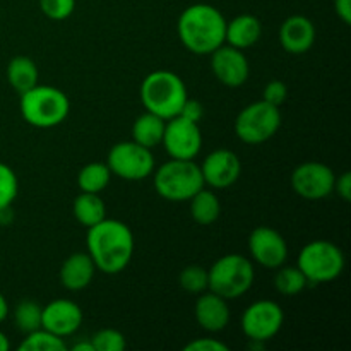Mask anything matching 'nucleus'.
<instances>
[{
	"mask_svg": "<svg viewBox=\"0 0 351 351\" xmlns=\"http://www.w3.org/2000/svg\"><path fill=\"white\" fill-rule=\"evenodd\" d=\"M86 245L96 269L105 274L122 273L134 256L132 232L119 219L105 218L88 228Z\"/></svg>",
	"mask_w": 351,
	"mask_h": 351,
	"instance_id": "f257e3e1",
	"label": "nucleus"
},
{
	"mask_svg": "<svg viewBox=\"0 0 351 351\" xmlns=\"http://www.w3.org/2000/svg\"><path fill=\"white\" fill-rule=\"evenodd\" d=\"M178 38L189 51L211 55L225 43L226 19L209 3H194L180 14L177 23Z\"/></svg>",
	"mask_w": 351,
	"mask_h": 351,
	"instance_id": "f03ea898",
	"label": "nucleus"
},
{
	"mask_svg": "<svg viewBox=\"0 0 351 351\" xmlns=\"http://www.w3.org/2000/svg\"><path fill=\"white\" fill-rule=\"evenodd\" d=\"M141 101L146 112L163 120H170L180 113L187 101V86L182 77L170 71H154L144 77L139 89Z\"/></svg>",
	"mask_w": 351,
	"mask_h": 351,
	"instance_id": "7ed1b4c3",
	"label": "nucleus"
},
{
	"mask_svg": "<svg viewBox=\"0 0 351 351\" xmlns=\"http://www.w3.org/2000/svg\"><path fill=\"white\" fill-rule=\"evenodd\" d=\"M71 103L64 91L53 86H40L21 95V113L29 125L38 129L57 127L67 119Z\"/></svg>",
	"mask_w": 351,
	"mask_h": 351,
	"instance_id": "20e7f679",
	"label": "nucleus"
},
{
	"mask_svg": "<svg viewBox=\"0 0 351 351\" xmlns=\"http://www.w3.org/2000/svg\"><path fill=\"white\" fill-rule=\"evenodd\" d=\"M256 269L252 261L240 254L223 256L208 269V290L225 300H235L252 288Z\"/></svg>",
	"mask_w": 351,
	"mask_h": 351,
	"instance_id": "39448f33",
	"label": "nucleus"
},
{
	"mask_svg": "<svg viewBox=\"0 0 351 351\" xmlns=\"http://www.w3.org/2000/svg\"><path fill=\"white\" fill-rule=\"evenodd\" d=\"M154 173V189L163 199L171 202L189 201L204 187L201 167L194 160H173L161 165Z\"/></svg>",
	"mask_w": 351,
	"mask_h": 351,
	"instance_id": "423d86ee",
	"label": "nucleus"
},
{
	"mask_svg": "<svg viewBox=\"0 0 351 351\" xmlns=\"http://www.w3.org/2000/svg\"><path fill=\"white\" fill-rule=\"evenodd\" d=\"M345 254L329 240H314L300 250L298 267L308 283L321 285L335 281L345 269Z\"/></svg>",
	"mask_w": 351,
	"mask_h": 351,
	"instance_id": "0eeeda50",
	"label": "nucleus"
},
{
	"mask_svg": "<svg viewBox=\"0 0 351 351\" xmlns=\"http://www.w3.org/2000/svg\"><path fill=\"white\" fill-rule=\"evenodd\" d=\"M281 127L280 106L267 101H254L237 115L235 134L245 144H263L269 141Z\"/></svg>",
	"mask_w": 351,
	"mask_h": 351,
	"instance_id": "6e6552de",
	"label": "nucleus"
},
{
	"mask_svg": "<svg viewBox=\"0 0 351 351\" xmlns=\"http://www.w3.org/2000/svg\"><path fill=\"white\" fill-rule=\"evenodd\" d=\"M112 175L123 180H144L154 171V156L151 149L141 146L136 141H123L110 149L106 160Z\"/></svg>",
	"mask_w": 351,
	"mask_h": 351,
	"instance_id": "1a4fd4ad",
	"label": "nucleus"
},
{
	"mask_svg": "<svg viewBox=\"0 0 351 351\" xmlns=\"http://www.w3.org/2000/svg\"><path fill=\"white\" fill-rule=\"evenodd\" d=\"M285 314L273 300H257L245 308L242 315V329L250 341L266 343L283 328Z\"/></svg>",
	"mask_w": 351,
	"mask_h": 351,
	"instance_id": "9d476101",
	"label": "nucleus"
},
{
	"mask_svg": "<svg viewBox=\"0 0 351 351\" xmlns=\"http://www.w3.org/2000/svg\"><path fill=\"white\" fill-rule=\"evenodd\" d=\"M161 144L173 160H194L202 147V134L199 123L177 115L167 120Z\"/></svg>",
	"mask_w": 351,
	"mask_h": 351,
	"instance_id": "9b49d317",
	"label": "nucleus"
},
{
	"mask_svg": "<svg viewBox=\"0 0 351 351\" xmlns=\"http://www.w3.org/2000/svg\"><path fill=\"white\" fill-rule=\"evenodd\" d=\"M336 175L328 165L307 161L298 165L291 173V187L307 201H321L335 191Z\"/></svg>",
	"mask_w": 351,
	"mask_h": 351,
	"instance_id": "f8f14e48",
	"label": "nucleus"
},
{
	"mask_svg": "<svg viewBox=\"0 0 351 351\" xmlns=\"http://www.w3.org/2000/svg\"><path fill=\"white\" fill-rule=\"evenodd\" d=\"M249 252L259 266L278 269L288 259V243L278 230L259 226L249 237Z\"/></svg>",
	"mask_w": 351,
	"mask_h": 351,
	"instance_id": "ddd939ff",
	"label": "nucleus"
},
{
	"mask_svg": "<svg viewBox=\"0 0 351 351\" xmlns=\"http://www.w3.org/2000/svg\"><path fill=\"white\" fill-rule=\"evenodd\" d=\"M211 69L221 84L228 88H239L249 79V60L242 50L223 43L211 53Z\"/></svg>",
	"mask_w": 351,
	"mask_h": 351,
	"instance_id": "4468645a",
	"label": "nucleus"
},
{
	"mask_svg": "<svg viewBox=\"0 0 351 351\" xmlns=\"http://www.w3.org/2000/svg\"><path fill=\"white\" fill-rule=\"evenodd\" d=\"M204 185L213 189H228L242 175V163L230 149H216L204 158L201 165Z\"/></svg>",
	"mask_w": 351,
	"mask_h": 351,
	"instance_id": "2eb2a0df",
	"label": "nucleus"
},
{
	"mask_svg": "<svg viewBox=\"0 0 351 351\" xmlns=\"http://www.w3.org/2000/svg\"><path fill=\"white\" fill-rule=\"evenodd\" d=\"M82 311L75 302L58 298L41 307V328L65 338L81 328Z\"/></svg>",
	"mask_w": 351,
	"mask_h": 351,
	"instance_id": "dca6fc26",
	"label": "nucleus"
},
{
	"mask_svg": "<svg viewBox=\"0 0 351 351\" xmlns=\"http://www.w3.org/2000/svg\"><path fill=\"white\" fill-rule=\"evenodd\" d=\"M315 41V26L308 17L291 16L281 24L280 43L288 53H307Z\"/></svg>",
	"mask_w": 351,
	"mask_h": 351,
	"instance_id": "f3484780",
	"label": "nucleus"
},
{
	"mask_svg": "<svg viewBox=\"0 0 351 351\" xmlns=\"http://www.w3.org/2000/svg\"><path fill=\"white\" fill-rule=\"evenodd\" d=\"M195 321L204 331L208 332H219L228 326L230 322V307L228 300H225L219 295L213 293L211 290L208 293L202 291L201 297L195 302Z\"/></svg>",
	"mask_w": 351,
	"mask_h": 351,
	"instance_id": "a211bd4d",
	"label": "nucleus"
},
{
	"mask_svg": "<svg viewBox=\"0 0 351 351\" xmlns=\"http://www.w3.org/2000/svg\"><path fill=\"white\" fill-rule=\"evenodd\" d=\"M96 273V266L89 254L75 252L64 261L60 267L62 287L71 291H81L89 287Z\"/></svg>",
	"mask_w": 351,
	"mask_h": 351,
	"instance_id": "6ab92c4d",
	"label": "nucleus"
},
{
	"mask_svg": "<svg viewBox=\"0 0 351 351\" xmlns=\"http://www.w3.org/2000/svg\"><path fill=\"white\" fill-rule=\"evenodd\" d=\"M261 34H263L261 21L252 14H242L226 23L225 43L239 50H245L259 41Z\"/></svg>",
	"mask_w": 351,
	"mask_h": 351,
	"instance_id": "aec40b11",
	"label": "nucleus"
},
{
	"mask_svg": "<svg viewBox=\"0 0 351 351\" xmlns=\"http://www.w3.org/2000/svg\"><path fill=\"white\" fill-rule=\"evenodd\" d=\"M165 125H167V120H163L161 117L151 112L143 113L137 117L132 125V141L147 149H153V147L160 146L163 141Z\"/></svg>",
	"mask_w": 351,
	"mask_h": 351,
	"instance_id": "412c9836",
	"label": "nucleus"
},
{
	"mask_svg": "<svg viewBox=\"0 0 351 351\" xmlns=\"http://www.w3.org/2000/svg\"><path fill=\"white\" fill-rule=\"evenodd\" d=\"M74 218L86 228H91L96 223L103 221L106 218V206L101 201L99 194H89V192H81L74 199L72 206Z\"/></svg>",
	"mask_w": 351,
	"mask_h": 351,
	"instance_id": "4be33fe9",
	"label": "nucleus"
},
{
	"mask_svg": "<svg viewBox=\"0 0 351 351\" xmlns=\"http://www.w3.org/2000/svg\"><path fill=\"white\" fill-rule=\"evenodd\" d=\"M7 81L19 95L38 84V67L29 57H14L7 67Z\"/></svg>",
	"mask_w": 351,
	"mask_h": 351,
	"instance_id": "5701e85b",
	"label": "nucleus"
},
{
	"mask_svg": "<svg viewBox=\"0 0 351 351\" xmlns=\"http://www.w3.org/2000/svg\"><path fill=\"white\" fill-rule=\"evenodd\" d=\"M189 201H191L192 218L199 225H213L221 215V204H219L218 195L209 189L202 187Z\"/></svg>",
	"mask_w": 351,
	"mask_h": 351,
	"instance_id": "b1692460",
	"label": "nucleus"
},
{
	"mask_svg": "<svg viewBox=\"0 0 351 351\" xmlns=\"http://www.w3.org/2000/svg\"><path fill=\"white\" fill-rule=\"evenodd\" d=\"M112 178L108 165L93 161L82 167V170L77 175V185L81 192H89V194H99L105 191Z\"/></svg>",
	"mask_w": 351,
	"mask_h": 351,
	"instance_id": "393cba45",
	"label": "nucleus"
},
{
	"mask_svg": "<svg viewBox=\"0 0 351 351\" xmlns=\"http://www.w3.org/2000/svg\"><path fill=\"white\" fill-rule=\"evenodd\" d=\"M307 285H308L307 278H305V274L302 273L298 266L278 267V273L276 276H274V287H276V290L280 291L281 295L293 297V295L302 293Z\"/></svg>",
	"mask_w": 351,
	"mask_h": 351,
	"instance_id": "a878e982",
	"label": "nucleus"
},
{
	"mask_svg": "<svg viewBox=\"0 0 351 351\" xmlns=\"http://www.w3.org/2000/svg\"><path fill=\"white\" fill-rule=\"evenodd\" d=\"M64 338L40 328L33 332H27L24 341L19 345V351H65Z\"/></svg>",
	"mask_w": 351,
	"mask_h": 351,
	"instance_id": "bb28decb",
	"label": "nucleus"
},
{
	"mask_svg": "<svg viewBox=\"0 0 351 351\" xmlns=\"http://www.w3.org/2000/svg\"><path fill=\"white\" fill-rule=\"evenodd\" d=\"M14 322L21 332H33L41 328V307L33 300H23L14 311Z\"/></svg>",
	"mask_w": 351,
	"mask_h": 351,
	"instance_id": "cd10ccee",
	"label": "nucleus"
},
{
	"mask_svg": "<svg viewBox=\"0 0 351 351\" xmlns=\"http://www.w3.org/2000/svg\"><path fill=\"white\" fill-rule=\"evenodd\" d=\"M19 192V182L12 168L5 163H0V211L10 208L16 201Z\"/></svg>",
	"mask_w": 351,
	"mask_h": 351,
	"instance_id": "c85d7f7f",
	"label": "nucleus"
},
{
	"mask_svg": "<svg viewBox=\"0 0 351 351\" xmlns=\"http://www.w3.org/2000/svg\"><path fill=\"white\" fill-rule=\"evenodd\" d=\"M178 283L189 293H202L208 290V269L201 266H187L182 269Z\"/></svg>",
	"mask_w": 351,
	"mask_h": 351,
	"instance_id": "c756f323",
	"label": "nucleus"
},
{
	"mask_svg": "<svg viewBox=\"0 0 351 351\" xmlns=\"http://www.w3.org/2000/svg\"><path fill=\"white\" fill-rule=\"evenodd\" d=\"M95 351H123L127 348V341L123 335L117 329H99L91 339Z\"/></svg>",
	"mask_w": 351,
	"mask_h": 351,
	"instance_id": "7c9ffc66",
	"label": "nucleus"
},
{
	"mask_svg": "<svg viewBox=\"0 0 351 351\" xmlns=\"http://www.w3.org/2000/svg\"><path fill=\"white\" fill-rule=\"evenodd\" d=\"M41 12L51 21H64L72 16L75 0H40Z\"/></svg>",
	"mask_w": 351,
	"mask_h": 351,
	"instance_id": "2f4dec72",
	"label": "nucleus"
},
{
	"mask_svg": "<svg viewBox=\"0 0 351 351\" xmlns=\"http://www.w3.org/2000/svg\"><path fill=\"white\" fill-rule=\"evenodd\" d=\"M288 98V88L283 81H271L267 82L266 88H264L263 99L267 101L269 105L281 106Z\"/></svg>",
	"mask_w": 351,
	"mask_h": 351,
	"instance_id": "473e14b6",
	"label": "nucleus"
},
{
	"mask_svg": "<svg viewBox=\"0 0 351 351\" xmlns=\"http://www.w3.org/2000/svg\"><path fill=\"white\" fill-rule=\"evenodd\" d=\"M185 351H230L228 345L218 341L215 338H199L194 341L187 343L184 346Z\"/></svg>",
	"mask_w": 351,
	"mask_h": 351,
	"instance_id": "72a5a7b5",
	"label": "nucleus"
},
{
	"mask_svg": "<svg viewBox=\"0 0 351 351\" xmlns=\"http://www.w3.org/2000/svg\"><path fill=\"white\" fill-rule=\"evenodd\" d=\"M178 115L184 117V119H187V120H191V122L199 123L202 120V117H204V108H202V105L197 101V99L187 98V101L184 103V106H182V110Z\"/></svg>",
	"mask_w": 351,
	"mask_h": 351,
	"instance_id": "f704fd0d",
	"label": "nucleus"
},
{
	"mask_svg": "<svg viewBox=\"0 0 351 351\" xmlns=\"http://www.w3.org/2000/svg\"><path fill=\"white\" fill-rule=\"evenodd\" d=\"M335 191L338 192V195L345 202L351 201V173L350 171H345V173H341L338 178H336Z\"/></svg>",
	"mask_w": 351,
	"mask_h": 351,
	"instance_id": "c9c22d12",
	"label": "nucleus"
},
{
	"mask_svg": "<svg viewBox=\"0 0 351 351\" xmlns=\"http://www.w3.org/2000/svg\"><path fill=\"white\" fill-rule=\"evenodd\" d=\"M335 10L345 24H351V0H335Z\"/></svg>",
	"mask_w": 351,
	"mask_h": 351,
	"instance_id": "e433bc0d",
	"label": "nucleus"
},
{
	"mask_svg": "<svg viewBox=\"0 0 351 351\" xmlns=\"http://www.w3.org/2000/svg\"><path fill=\"white\" fill-rule=\"evenodd\" d=\"M7 315H9V304H7L5 297L0 293V322L5 321Z\"/></svg>",
	"mask_w": 351,
	"mask_h": 351,
	"instance_id": "4c0bfd02",
	"label": "nucleus"
},
{
	"mask_svg": "<svg viewBox=\"0 0 351 351\" xmlns=\"http://www.w3.org/2000/svg\"><path fill=\"white\" fill-rule=\"evenodd\" d=\"M71 350H72V351H95V348H93L91 339H89V341H79V343H75V345L72 346Z\"/></svg>",
	"mask_w": 351,
	"mask_h": 351,
	"instance_id": "58836bf2",
	"label": "nucleus"
},
{
	"mask_svg": "<svg viewBox=\"0 0 351 351\" xmlns=\"http://www.w3.org/2000/svg\"><path fill=\"white\" fill-rule=\"evenodd\" d=\"M9 348H10L9 338H7V336L0 331V351H7Z\"/></svg>",
	"mask_w": 351,
	"mask_h": 351,
	"instance_id": "ea45409f",
	"label": "nucleus"
}]
</instances>
